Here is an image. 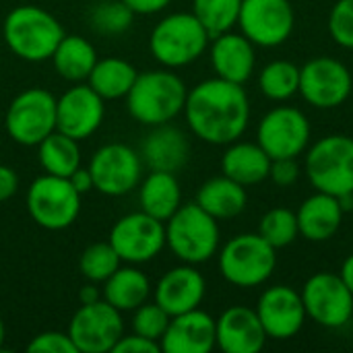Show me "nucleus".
Masks as SVG:
<instances>
[{
    "instance_id": "37",
    "label": "nucleus",
    "mask_w": 353,
    "mask_h": 353,
    "mask_svg": "<svg viewBox=\"0 0 353 353\" xmlns=\"http://www.w3.org/2000/svg\"><path fill=\"white\" fill-rule=\"evenodd\" d=\"M132 331L141 337L153 339L159 343V339L163 337L168 325H170V314L153 300V302H145L139 308L132 310Z\"/></svg>"
},
{
    "instance_id": "48",
    "label": "nucleus",
    "mask_w": 353,
    "mask_h": 353,
    "mask_svg": "<svg viewBox=\"0 0 353 353\" xmlns=\"http://www.w3.org/2000/svg\"><path fill=\"white\" fill-rule=\"evenodd\" d=\"M4 343V323H2V316H0V347Z\"/></svg>"
},
{
    "instance_id": "25",
    "label": "nucleus",
    "mask_w": 353,
    "mask_h": 353,
    "mask_svg": "<svg viewBox=\"0 0 353 353\" xmlns=\"http://www.w3.org/2000/svg\"><path fill=\"white\" fill-rule=\"evenodd\" d=\"M271 157L259 143L248 141H234L228 145L221 157V172L223 176L236 180L242 186H254L269 178Z\"/></svg>"
},
{
    "instance_id": "13",
    "label": "nucleus",
    "mask_w": 353,
    "mask_h": 353,
    "mask_svg": "<svg viewBox=\"0 0 353 353\" xmlns=\"http://www.w3.org/2000/svg\"><path fill=\"white\" fill-rule=\"evenodd\" d=\"M238 27L256 48H277L292 37L296 12L290 0H242Z\"/></svg>"
},
{
    "instance_id": "44",
    "label": "nucleus",
    "mask_w": 353,
    "mask_h": 353,
    "mask_svg": "<svg viewBox=\"0 0 353 353\" xmlns=\"http://www.w3.org/2000/svg\"><path fill=\"white\" fill-rule=\"evenodd\" d=\"M68 180H70L72 188H74L81 196L95 188V184H93V176H91L89 168H77V170L68 176Z\"/></svg>"
},
{
    "instance_id": "26",
    "label": "nucleus",
    "mask_w": 353,
    "mask_h": 353,
    "mask_svg": "<svg viewBox=\"0 0 353 353\" xmlns=\"http://www.w3.org/2000/svg\"><path fill=\"white\" fill-rule=\"evenodd\" d=\"M194 203L217 221H225L244 213L248 205V192H246V186L221 174L217 178L207 180L199 188Z\"/></svg>"
},
{
    "instance_id": "15",
    "label": "nucleus",
    "mask_w": 353,
    "mask_h": 353,
    "mask_svg": "<svg viewBox=\"0 0 353 353\" xmlns=\"http://www.w3.org/2000/svg\"><path fill=\"white\" fill-rule=\"evenodd\" d=\"M124 263L143 265L153 261L165 246V223L145 211L120 217L108 240Z\"/></svg>"
},
{
    "instance_id": "24",
    "label": "nucleus",
    "mask_w": 353,
    "mask_h": 353,
    "mask_svg": "<svg viewBox=\"0 0 353 353\" xmlns=\"http://www.w3.org/2000/svg\"><path fill=\"white\" fill-rule=\"evenodd\" d=\"M345 211L339 205V199L327 192H314L312 196L304 199L300 209L296 211L300 236L308 242H327L331 240L343 221Z\"/></svg>"
},
{
    "instance_id": "33",
    "label": "nucleus",
    "mask_w": 353,
    "mask_h": 353,
    "mask_svg": "<svg viewBox=\"0 0 353 353\" xmlns=\"http://www.w3.org/2000/svg\"><path fill=\"white\" fill-rule=\"evenodd\" d=\"M242 0H192V14L203 23L211 39L238 25Z\"/></svg>"
},
{
    "instance_id": "39",
    "label": "nucleus",
    "mask_w": 353,
    "mask_h": 353,
    "mask_svg": "<svg viewBox=\"0 0 353 353\" xmlns=\"http://www.w3.org/2000/svg\"><path fill=\"white\" fill-rule=\"evenodd\" d=\"M27 352H41V353H79L70 335L68 333H60V331H46L35 335L29 345Z\"/></svg>"
},
{
    "instance_id": "7",
    "label": "nucleus",
    "mask_w": 353,
    "mask_h": 353,
    "mask_svg": "<svg viewBox=\"0 0 353 353\" xmlns=\"http://www.w3.org/2000/svg\"><path fill=\"white\" fill-rule=\"evenodd\" d=\"M306 176L314 190L333 196L353 192V139L327 134L306 149Z\"/></svg>"
},
{
    "instance_id": "5",
    "label": "nucleus",
    "mask_w": 353,
    "mask_h": 353,
    "mask_svg": "<svg viewBox=\"0 0 353 353\" xmlns=\"http://www.w3.org/2000/svg\"><path fill=\"white\" fill-rule=\"evenodd\" d=\"M221 277L236 288L252 290L271 279L277 250L261 234H238L217 252Z\"/></svg>"
},
{
    "instance_id": "11",
    "label": "nucleus",
    "mask_w": 353,
    "mask_h": 353,
    "mask_svg": "<svg viewBox=\"0 0 353 353\" xmlns=\"http://www.w3.org/2000/svg\"><path fill=\"white\" fill-rule=\"evenodd\" d=\"M306 316L323 329L350 327L353 314V294L339 273H314L306 279L302 292Z\"/></svg>"
},
{
    "instance_id": "46",
    "label": "nucleus",
    "mask_w": 353,
    "mask_h": 353,
    "mask_svg": "<svg viewBox=\"0 0 353 353\" xmlns=\"http://www.w3.org/2000/svg\"><path fill=\"white\" fill-rule=\"evenodd\" d=\"M339 277L343 279V283L347 285V290L353 294V254H350V256L343 261V265H341V269H339Z\"/></svg>"
},
{
    "instance_id": "1",
    "label": "nucleus",
    "mask_w": 353,
    "mask_h": 353,
    "mask_svg": "<svg viewBox=\"0 0 353 353\" xmlns=\"http://www.w3.org/2000/svg\"><path fill=\"white\" fill-rule=\"evenodd\" d=\"M184 116L194 137L209 145L228 147L248 128L250 99L244 85L215 77L188 91Z\"/></svg>"
},
{
    "instance_id": "27",
    "label": "nucleus",
    "mask_w": 353,
    "mask_h": 353,
    "mask_svg": "<svg viewBox=\"0 0 353 353\" xmlns=\"http://www.w3.org/2000/svg\"><path fill=\"white\" fill-rule=\"evenodd\" d=\"M139 203L141 211L165 223L182 205V190L176 174L151 172L141 184Z\"/></svg>"
},
{
    "instance_id": "38",
    "label": "nucleus",
    "mask_w": 353,
    "mask_h": 353,
    "mask_svg": "<svg viewBox=\"0 0 353 353\" xmlns=\"http://www.w3.org/2000/svg\"><path fill=\"white\" fill-rule=\"evenodd\" d=\"M329 35L345 50H353V0H337L329 12Z\"/></svg>"
},
{
    "instance_id": "42",
    "label": "nucleus",
    "mask_w": 353,
    "mask_h": 353,
    "mask_svg": "<svg viewBox=\"0 0 353 353\" xmlns=\"http://www.w3.org/2000/svg\"><path fill=\"white\" fill-rule=\"evenodd\" d=\"M19 188V176L12 168L0 165V203L8 201Z\"/></svg>"
},
{
    "instance_id": "2",
    "label": "nucleus",
    "mask_w": 353,
    "mask_h": 353,
    "mask_svg": "<svg viewBox=\"0 0 353 353\" xmlns=\"http://www.w3.org/2000/svg\"><path fill=\"white\" fill-rule=\"evenodd\" d=\"M186 95V83L172 68L147 70L137 74L126 95V108L137 122L159 126L184 112Z\"/></svg>"
},
{
    "instance_id": "31",
    "label": "nucleus",
    "mask_w": 353,
    "mask_h": 353,
    "mask_svg": "<svg viewBox=\"0 0 353 353\" xmlns=\"http://www.w3.org/2000/svg\"><path fill=\"white\" fill-rule=\"evenodd\" d=\"M37 149H39V163L46 174L68 178L77 168H81L79 141L60 130L50 132L37 145Z\"/></svg>"
},
{
    "instance_id": "20",
    "label": "nucleus",
    "mask_w": 353,
    "mask_h": 353,
    "mask_svg": "<svg viewBox=\"0 0 353 353\" xmlns=\"http://www.w3.org/2000/svg\"><path fill=\"white\" fill-rule=\"evenodd\" d=\"M207 294V281L194 265L170 269L155 285V302L170 314H182L201 306Z\"/></svg>"
},
{
    "instance_id": "43",
    "label": "nucleus",
    "mask_w": 353,
    "mask_h": 353,
    "mask_svg": "<svg viewBox=\"0 0 353 353\" xmlns=\"http://www.w3.org/2000/svg\"><path fill=\"white\" fill-rule=\"evenodd\" d=\"M134 14H155L161 12L172 0H122Z\"/></svg>"
},
{
    "instance_id": "23",
    "label": "nucleus",
    "mask_w": 353,
    "mask_h": 353,
    "mask_svg": "<svg viewBox=\"0 0 353 353\" xmlns=\"http://www.w3.org/2000/svg\"><path fill=\"white\" fill-rule=\"evenodd\" d=\"M141 159L151 172H180L190 159V143L186 134L170 124L153 126L141 145Z\"/></svg>"
},
{
    "instance_id": "6",
    "label": "nucleus",
    "mask_w": 353,
    "mask_h": 353,
    "mask_svg": "<svg viewBox=\"0 0 353 353\" xmlns=\"http://www.w3.org/2000/svg\"><path fill=\"white\" fill-rule=\"evenodd\" d=\"M209 41L211 35L192 12H172L153 27L149 50L165 68H182L196 62Z\"/></svg>"
},
{
    "instance_id": "36",
    "label": "nucleus",
    "mask_w": 353,
    "mask_h": 353,
    "mask_svg": "<svg viewBox=\"0 0 353 353\" xmlns=\"http://www.w3.org/2000/svg\"><path fill=\"white\" fill-rule=\"evenodd\" d=\"M134 12L122 0H101L89 10V25L101 35H120L132 25Z\"/></svg>"
},
{
    "instance_id": "19",
    "label": "nucleus",
    "mask_w": 353,
    "mask_h": 353,
    "mask_svg": "<svg viewBox=\"0 0 353 353\" xmlns=\"http://www.w3.org/2000/svg\"><path fill=\"white\" fill-rule=\"evenodd\" d=\"M267 333L254 308L230 306L215 319V343L225 353H259L267 343Z\"/></svg>"
},
{
    "instance_id": "32",
    "label": "nucleus",
    "mask_w": 353,
    "mask_h": 353,
    "mask_svg": "<svg viewBox=\"0 0 353 353\" xmlns=\"http://www.w3.org/2000/svg\"><path fill=\"white\" fill-rule=\"evenodd\" d=\"M259 89L271 101H288L300 91V66L290 60H273L259 72Z\"/></svg>"
},
{
    "instance_id": "41",
    "label": "nucleus",
    "mask_w": 353,
    "mask_h": 353,
    "mask_svg": "<svg viewBox=\"0 0 353 353\" xmlns=\"http://www.w3.org/2000/svg\"><path fill=\"white\" fill-rule=\"evenodd\" d=\"M161 352V345L153 339H147V337H141V335H122L112 353H159Z\"/></svg>"
},
{
    "instance_id": "34",
    "label": "nucleus",
    "mask_w": 353,
    "mask_h": 353,
    "mask_svg": "<svg viewBox=\"0 0 353 353\" xmlns=\"http://www.w3.org/2000/svg\"><path fill=\"white\" fill-rule=\"evenodd\" d=\"M259 234H261L275 250L288 248V246L294 244L296 238L300 236L296 211L285 209V207L269 209V211L261 217Z\"/></svg>"
},
{
    "instance_id": "18",
    "label": "nucleus",
    "mask_w": 353,
    "mask_h": 353,
    "mask_svg": "<svg viewBox=\"0 0 353 353\" xmlns=\"http://www.w3.org/2000/svg\"><path fill=\"white\" fill-rule=\"evenodd\" d=\"M103 99L89 85H74L56 99V130L83 141L103 122Z\"/></svg>"
},
{
    "instance_id": "9",
    "label": "nucleus",
    "mask_w": 353,
    "mask_h": 353,
    "mask_svg": "<svg viewBox=\"0 0 353 353\" xmlns=\"http://www.w3.org/2000/svg\"><path fill=\"white\" fill-rule=\"evenodd\" d=\"M4 126L14 143L37 147L56 130V97L41 87L21 91L6 110Z\"/></svg>"
},
{
    "instance_id": "45",
    "label": "nucleus",
    "mask_w": 353,
    "mask_h": 353,
    "mask_svg": "<svg viewBox=\"0 0 353 353\" xmlns=\"http://www.w3.org/2000/svg\"><path fill=\"white\" fill-rule=\"evenodd\" d=\"M97 300H101V296H99V290L95 288V283L89 281L85 288H81V292H79V302L81 304H93Z\"/></svg>"
},
{
    "instance_id": "10",
    "label": "nucleus",
    "mask_w": 353,
    "mask_h": 353,
    "mask_svg": "<svg viewBox=\"0 0 353 353\" xmlns=\"http://www.w3.org/2000/svg\"><path fill=\"white\" fill-rule=\"evenodd\" d=\"M310 137L312 128L308 116L292 105L269 110L256 128V143L271 159H298L310 147Z\"/></svg>"
},
{
    "instance_id": "12",
    "label": "nucleus",
    "mask_w": 353,
    "mask_h": 353,
    "mask_svg": "<svg viewBox=\"0 0 353 353\" xmlns=\"http://www.w3.org/2000/svg\"><path fill=\"white\" fill-rule=\"evenodd\" d=\"M353 89L352 70L337 58L316 56L300 66V95L316 110L343 105Z\"/></svg>"
},
{
    "instance_id": "8",
    "label": "nucleus",
    "mask_w": 353,
    "mask_h": 353,
    "mask_svg": "<svg viewBox=\"0 0 353 353\" xmlns=\"http://www.w3.org/2000/svg\"><path fill=\"white\" fill-rule=\"evenodd\" d=\"M25 205L39 228L60 232L77 221L81 213V194L72 188L68 178L46 174L31 182Z\"/></svg>"
},
{
    "instance_id": "30",
    "label": "nucleus",
    "mask_w": 353,
    "mask_h": 353,
    "mask_svg": "<svg viewBox=\"0 0 353 353\" xmlns=\"http://www.w3.org/2000/svg\"><path fill=\"white\" fill-rule=\"evenodd\" d=\"M137 68L122 58H97L91 74L87 77V85L105 101V99H120L126 97L134 79Z\"/></svg>"
},
{
    "instance_id": "4",
    "label": "nucleus",
    "mask_w": 353,
    "mask_h": 353,
    "mask_svg": "<svg viewBox=\"0 0 353 353\" xmlns=\"http://www.w3.org/2000/svg\"><path fill=\"white\" fill-rule=\"evenodd\" d=\"M2 35L8 50L21 60L43 62L52 58L56 46L64 37V29L48 10L25 4L6 14Z\"/></svg>"
},
{
    "instance_id": "40",
    "label": "nucleus",
    "mask_w": 353,
    "mask_h": 353,
    "mask_svg": "<svg viewBox=\"0 0 353 353\" xmlns=\"http://www.w3.org/2000/svg\"><path fill=\"white\" fill-rule=\"evenodd\" d=\"M269 178L273 180L275 186L279 188H290L298 182L300 178V165L296 159L292 157H283V159H271V170H269Z\"/></svg>"
},
{
    "instance_id": "47",
    "label": "nucleus",
    "mask_w": 353,
    "mask_h": 353,
    "mask_svg": "<svg viewBox=\"0 0 353 353\" xmlns=\"http://www.w3.org/2000/svg\"><path fill=\"white\" fill-rule=\"evenodd\" d=\"M339 199V205H341V209L347 213V211H352L353 209V192L352 194H343V196H337Z\"/></svg>"
},
{
    "instance_id": "22",
    "label": "nucleus",
    "mask_w": 353,
    "mask_h": 353,
    "mask_svg": "<svg viewBox=\"0 0 353 353\" xmlns=\"http://www.w3.org/2000/svg\"><path fill=\"white\" fill-rule=\"evenodd\" d=\"M211 66L219 79L244 85L256 68V46L242 33L225 31L211 41Z\"/></svg>"
},
{
    "instance_id": "14",
    "label": "nucleus",
    "mask_w": 353,
    "mask_h": 353,
    "mask_svg": "<svg viewBox=\"0 0 353 353\" xmlns=\"http://www.w3.org/2000/svg\"><path fill=\"white\" fill-rule=\"evenodd\" d=\"M68 335L79 353H108L124 335V323L120 310L105 300L93 304H81L74 312Z\"/></svg>"
},
{
    "instance_id": "28",
    "label": "nucleus",
    "mask_w": 353,
    "mask_h": 353,
    "mask_svg": "<svg viewBox=\"0 0 353 353\" xmlns=\"http://www.w3.org/2000/svg\"><path fill=\"white\" fill-rule=\"evenodd\" d=\"M151 296L149 277L134 267H120L103 281V300L120 312H132Z\"/></svg>"
},
{
    "instance_id": "3",
    "label": "nucleus",
    "mask_w": 353,
    "mask_h": 353,
    "mask_svg": "<svg viewBox=\"0 0 353 353\" xmlns=\"http://www.w3.org/2000/svg\"><path fill=\"white\" fill-rule=\"evenodd\" d=\"M219 221L196 203L180 205L165 221V246L186 265H203L219 252Z\"/></svg>"
},
{
    "instance_id": "35",
    "label": "nucleus",
    "mask_w": 353,
    "mask_h": 353,
    "mask_svg": "<svg viewBox=\"0 0 353 353\" xmlns=\"http://www.w3.org/2000/svg\"><path fill=\"white\" fill-rule=\"evenodd\" d=\"M122 259L110 242H95L87 246L79 259L81 275L91 283H103L116 269H120Z\"/></svg>"
},
{
    "instance_id": "49",
    "label": "nucleus",
    "mask_w": 353,
    "mask_h": 353,
    "mask_svg": "<svg viewBox=\"0 0 353 353\" xmlns=\"http://www.w3.org/2000/svg\"><path fill=\"white\" fill-rule=\"evenodd\" d=\"M350 327H352V333H353V314H352V321H350Z\"/></svg>"
},
{
    "instance_id": "21",
    "label": "nucleus",
    "mask_w": 353,
    "mask_h": 353,
    "mask_svg": "<svg viewBox=\"0 0 353 353\" xmlns=\"http://www.w3.org/2000/svg\"><path fill=\"white\" fill-rule=\"evenodd\" d=\"M165 353H209L215 343V319L201 308L176 314L159 339Z\"/></svg>"
},
{
    "instance_id": "17",
    "label": "nucleus",
    "mask_w": 353,
    "mask_h": 353,
    "mask_svg": "<svg viewBox=\"0 0 353 353\" xmlns=\"http://www.w3.org/2000/svg\"><path fill=\"white\" fill-rule=\"evenodd\" d=\"M254 310L267 337L275 341H288L296 337L308 319L300 292L281 283L267 288L261 294Z\"/></svg>"
},
{
    "instance_id": "29",
    "label": "nucleus",
    "mask_w": 353,
    "mask_h": 353,
    "mask_svg": "<svg viewBox=\"0 0 353 353\" xmlns=\"http://www.w3.org/2000/svg\"><path fill=\"white\" fill-rule=\"evenodd\" d=\"M50 60L62 79L72 81V83H81V81H87V77L91 74V70L97 62V52L81 35H66L64 33V37L56 46Z\"/></svg>"
},
{
    "instance_id": "16",
    "label": "nucleus",
    "mask_w": 353,
    "mask_h": 353,
    "mask_svg": "<svg viewBox=\"0 0 353 353\" xmlns=\"http://www.w3.org/2000/svg\"><path fill=\"white\" fill-rule=\"evenodd\" d=\"M89 172L95 188L105 196H124L139 186L143 174V159L132 147L124 143H110L99 147L91 161Z\"/></svg>"
}]
</instances>
